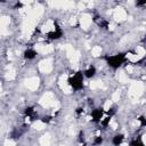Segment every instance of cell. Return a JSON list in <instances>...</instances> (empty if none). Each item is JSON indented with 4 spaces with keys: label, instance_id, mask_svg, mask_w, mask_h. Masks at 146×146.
<instances>
[{
    "label": "cell",
    "instance_id": "cell-21",
    "mask_svg": "<svg viewBox=\"0 0 146 146\" xmlns=\"http://www.w3.org/2000/svg\"><path fill=\"white\" fill-rule=\"evenodd\" d=\"M5 146H15V144H14L13 140H7V141L5 143Z\"/></svg>",
    "mask_w": 146,
    "mask_h": 146
},
{
    "label": "cell",
    "instance_id": "cell-13",
    "mask_svg": "<svg viewBox=\"0 0 146 146\" xmlns=\"http://www.w3.org/2000/svg\"><path fill=\"white\" fill-rule=\"evenodd\" d=\"M100 52H102V48H100L99 46H96V47H94V48L91 49V54H92V56H95V57L99 56Z\"/></svg>",
    "mask_w": 146,
    "mask_h": 146
},
{
    "label": "cell",
    "instance_id": "cell-22",
    "mask_svg": "<svg viewBox=\"0 0 146 146\" xmlns=\"http://www.w3.org/2000/svg\"><path fill=\"white\" fill-rule=\"evenodd\" d=\"M110 125L112 127V129H116V128H117V124H116V122H114V121H111V122H110Z\"/></svg>",
    "mask_w": 146,
    "mask_h": 146
},
{
    "label": "cell",
    "instance_id": "cell-20",
    "mask_svg": "<svg viewBox=\"0 0 146 146\" xmlns=\"http://www.w3.org/2000/svg\"><path fill=\"white\" fill-rule=\"evenodd\" d=\"M111 104H112V103H111V100H106V102H105V104H104V110H105V111H108V110H110V107H111Z\"/></svg>",
    "mask_w": 146,
    "mask_h": 146
},
{
    "label": "cell",
    "instance_id": "cell-11",
    "mask_svg": "<svg viewBox=\"0 0 146 146\" xmlns=\"http://www.w3.org/2000/svg\"><path fill=\"white\" fill-rule=\"evenodd\" d=\"M50 141H51V139H50V136L47 133V135H43L41 138H40V144L42 145V146H49L50 145Z\"/></svg>",
    "mask_w": 146,
    "mask_h": 146
},
{
    "label": "cell",
    "instance_id": "cell-1",
    "mask_svg": "<svg viewBox=\"0 0 146 146\" xmlns=\"http://www.w3.org/2000/svg\"><path fill=\"white\" fill-rule=\"evenodd\" d=\"M40 104L43 106V107H55V108H58L59 107V104H58V102L55 99V96H54V94L52 92H46L42 97H41V99H40Z\"/></svg>",
    "mask_w": 146,
    "mask_h": 146
},
{
    "label": "cell",
    "instance_id": "cell-19",
    "mask_svg": "<svg viewBox=\"0 0 146 146\" xmlns=\"http://www.w3.org/2000/svg\"><path fill=\"white\" fill-rule=\"evenodd\" d=\"M119 98H120V92H119V91H115V92L113 94V96H112V99H113L114 102H117Z\"/></svg>",
    "mask_w": 146,
    "mask_h": 146
},
{
    "label": "cell",
    "instance_id": "cell-7",
    "mask_svg": "<svg viewBox=\"0 0 146 146\" xmlns=\"http://www.w3.org/2000/svg\"><path fill=\"white\" fill-rule=\"evenodd\" d=\"M127 18V13L124 9L122 8H116L115 11H114V19L116 22H122Z\"/></svg>",
    "mask_w": 146,
    "mask_h": 146
},
{
    "label": "cell",
    "instance_id": "cell-4",
    "mask_svg": "<svg viewBox=\"0 0 146 146\" xmlns=\"http://www.w3.org/2000/svg\"><path fill=\"white\" fill-rule=\"evenodd\" d=\"M91 24V16L88 14H82L80 17V25L83 30H87Z\"/></svg>",
    "mask_w": 146,
    "mask_h": 146
},
{
    "label": "cell",
    "instance_id": "cell-17",
    "mask_svg": "<svg viewBox=\"0 0 146 146\" xmlns=\"http://www.w3.org/2000/svg\"><path fill=\"white\" fill-rule=\"evenodd\" d=\"M145 52H146V51H145V49H144L143 47H137V48H136V55H138L139 57H143V56L145 55Z\"/></svg>",
    "mask_w": 146,
    "mask_h": 146
},
{
    "label": "cell",
    "instance_id": "cell-10",
    "mask_svg": "<svg viewBox=\"0 0 146 146\" xmlns=\"http://www.w3.org/2000/svg\"><path fill=\"white\" fill-rule=\"evenodd\" d=\"M52 30H54V23H52L51 21H47V22L44 23V25L42 26V32L48 33V32H50V31H52Z\"/></svg>",
    "mask_w": 146,
    "mask_h": 146
},
{
    "label": "cell",
    "instance_id": "cell-23",
    "mask_svg": "<svg viewBox=\"0 0 146 146\" xmlns=\"http://www.w3.org/2000/svg\"><path fill=\"white\" fill-rule=\"evenodd\" d=\"M70 23H71V25H75V24H76L75 18H74V17H72V18H71V21H70Z\"/></svg>",
    "mask_w": 146,
    "mask_h": 146
},
{
    "label": "cell",
    "instance_id": "cell-9",
    "mask_svg": "<svg viewBox=\"0 0 146 146\" xmlns=\"http://www.w3.org/2000/svg\"><path fill=\"white\" fill-rule=\"evenodd\" d=\"M9 25V17L8 16H2L0 18V26H1V32L5 33L6 27Z\"/></svg>",
    "mask_w": 146,
    "mask_h": 146
},
{
    "label": "cell",
    "instance_id": "cell-16",
    "mask_svg": "<svg viewBox=\"0 0 146 146\" xmlns=\"http://www.w3.org/2000/svg\"><path fill=\"white\" fill-rule=\"evenodd\" d=\"M33 127H34V129H36V130H41V129H43V128H44V123H43L42 121L38 120V121H35V122H34Z\"/></svg>",
    "mask_w": 146,
    "mask_h": 146
},
{
    "label": "cell",
    "instance_id": "cell-3",
    "mask_svg": "<svg viewBox=\"0 0 146 146\" xmlns=\"http://www.w3.org/2000/svg\"><path fill=\"white\" fill-rule=\"evenodd\" d=\"M39 70L42 73H49L52 70V62L51 59H43L39 64Z\"/></svg>",
    "mask_w": 146,
    "mask_h": 146
},
{
    "label": "cell",
    "instance_id": "cell-5",
    "mask_svg": "<svg viewBox=\"0 0 146 146\" xmlns=\"http://www.w3.org/2000/svg\"><path fill=\"white\" fill-rule=\"evenodd\" d=\"M25 86H26L30 90H35V89L39 87V79H38L36 76L29 78V79L25 81Z\"/></svg>",
    "mask_w": 146,
    "mask_h": 146
},
{
    "label": "cell",
    "instance_id": "cell-14",
    "mask_svg": "<svg viewBox=\"0 0 146 146\" xmlns=\"http://www.w3.org/2000/svg\"><path fill=\"white\" fill-rule=\"evenodd\" d=\"M15 76H16L15 71L13 68H9V71L6 73V79L7 80H13V79H15Z\"/></svg>",
    "mask_w": 146,
    "mask_h": 146
},
{
    "label": "cell",
    "instance_id": "cell-25",
    "mask_svg": "<svg viewBox=\"0 0 146 146\" xmlns=\"http://www.w3.org/2000/svg\"><path fill=\"white\" fill-rule=\"evenodd\" d=\"M63 146H64V145H63Z\"/></svg>",
    "mask_w": 146,
    "mask_h": 146
},
{
    "label": "cell",
    "instance_id": "cell-2",
    "mask_svg": "<svg viewBox=\"0 0 146 146\" xmlns=\"http://www.w3.org/2000/svg\"><path fill=\"white\" fill-rule=\"evenodd\" d=\"M144 86L141 82H132L129 88V95L131 97H139L143 94Z\"/></svg>",
    "mask_w": 146,
    "mask_h": 146
},
{
    "label": "cell",
    "instance_id": "cell-12",
    "mask_svg": "<svg viewBox=\"0 0 146 146\" xmlns=\"http://www.w3.org/2000/svg\"><path fill=\"white\" fill-rule=\"evenodd\" d=\"M117 79H119V82H121V83H125V82H128V75H127L125 72H119V74H117Z\"/></svg>",
    "mask_w": 146,
    "mask_h": 146
},
{
    "label": "cell",
    "instance_id": "cell-8",
    "mask_svg": "<svg viewBox=\"0 0 146 146\" xmlns=\"http://www.w3.org/2000/svg\"><path fill=\"white\" fill-rule=\"evenodd\" d=\"M52 46L51 44H36L35 46V50L40 54H49L52 51Z\"/></svg>",
    "mask_w": 146,
    "mask_h": 146
},
{
    "label": "cell",
    "instance_id": "cell-18",
    "mask_svg": "<svg viewBox=\"0 0 146 146\" xmlns=\"http://www.w3.org/2000/svg\"><path fill=\"white\" fill-rule=\"evenodd\" d=\"M128 58H129L131 62H137V60L140 59V57H139L138 55H136V54H128Z\"/></svg>",
    "mask_w": 146,
    "mask_h": 146
},
{
    "label": "cell",
    "instance_id": "cell-24",
    "mask_svg": "<svg viewBox=\"0 0 146 146\" xmlns=\"http://www.w3.org/2000/svg\"><path fill=\"white\" fill-rule=\"evenodd\" d=\"M143 144H144V145L146 146V133H145V135L143 136Z\"/></svg>",
    "mask_w": 146,
    "mask_h": 146
},
{
    "label": "cell",
    "instance_id": "cell-15",
    "mask_svg": "<svg viewBox=\"0 0 146 146\" xmlns=\"http://www.w3.org/2000/svg\"><path fill=\"white\" fill-rule=\"evenodd\" d=\"M103 87V82L102 81H92L90 83V88L91 89H97V88H102Z\"/></svg>",
    "mask_w": 146,
    "mask_h": 146
},
{
    "label": "cell",
    "instance_id": "cell-6",
    "mask_svg": "<svg viewBox=\"0 0 146 146\" xmlns=\"http://www.w3.org/2000/svg\"><path fill=\"white\" fill-rule=\"evenodd\" d=\"M49 5L52 7H60L64 9H70L74 6V3L70 1H55V2H49Z\"/></svg>",
    "mask_w": 146,
    "mask_h": 146
}]
</instances>
